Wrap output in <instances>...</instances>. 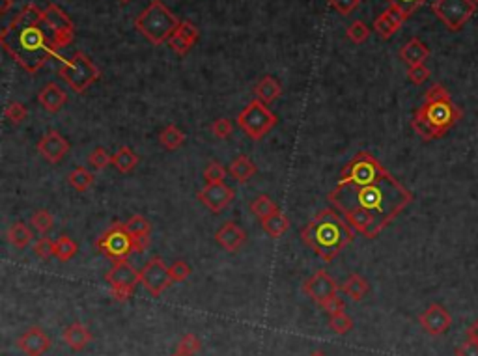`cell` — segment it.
Returning <instances> with one entry per match:
<instances>
[{
  "mask_svg": "<svg viewBox=\"0 0 478 356\" xmlns=\"http://www.w3.org/2000/svg\"><path fill=\"white\" fill-rule=\"evenodd\" d=\"M211 133H213L219 140H226V138L232 137V133H233L232 121L226 118L215 119V121L211 124Z\"/></svg>",
  "mask_w": 478,
  "mask_h": 356,
  "instance_id": "cell-44",
  "label": "cell"
},
{
  "mask_svg": "<svg viewBox=\"0 0 478 356\" xmlns=\"http://www.w3.org/2000/svg\"><path fill=\"white\" fill-rule=\"evenodd\" d=\"M4 116H6V119H8V121H10V124L21 125L24 121V119H26L28 112H26V108H24L23 103L12 101L6 107V110H4Z\"/></svg>",
  "mask_w": 478,
  "mask_h": 356,
  "instance_id": "cell-40",
  "label": "cell"
},
{
  "mask_svg": "<svg viewBox=\"0 0 478 356\" xmlns=\"http://www.w3.org/2000/svg\"><path fill=\"white\" fill-rule=\"evenodd\" d=\"M407 17H409V15H407L402 8L390 4V6L374 21V30H376L377 36L383 37V40H388V37L395 36L396 32L402 28V24L406 23Z\"/></svg>",
  "mask_w": 478,
  "mask_h": 356,
  "instance_id": "cell-18",
  "label": "cell"
},
{
  "mask_svg": "<svg viewBox=\"0 0 478 356\" xmlns=\"http://www.w3.org/2000/svg\"><path fill=\"white\" fill-rule=\"evenodd\" d=\"M460 119V107L452 101L448 90L437 83L431 84L425 95V103L413 114L411 127L425 142H431L445 137Z\"/></svg>",
  "mask_w": 478,
  "mask_h": 356,
  "instance_id": "cell-4",
  "label": "cell"
},
{
  "mask_svg": "<svg viewBox=\"0 0 478 356\" xmlns=\"http://www.w3.org/2000/svg\"><path fill=\"white\" fill-rule=\"evenodd\" d=\"M200 349H202V344H200L198 336H195V334H186L183 338L179 339L178 347H176V355L195 356Z\"/></svg>",
  "mask_w": 478,
  "mask_h": 356,
  "instance_id": "cell-36",
  "label": "cell"
},
{
  "mask_svg": "<svg viewBox=\"0 0 478 356\" xmlns=\"http://www.w3.org/2000/svg\"><path fill=\"white\" fill-rule=\"evenodd\" d=\"M215 241L219 243L221 248L226 252H238L243 244L247 243V233L245 230L238 226L236 222H226L221 230L215 233Z\"/></svg>",
  "mask_w": 478,
  "mask_h": 356,
  "instance_id": "cell-20",
  "label": "cell"
},
{
  "mask_svg": "<svg viewBox=\"0 0 478 356\" xmlns=\"http://www.w3.org/2000/svg\"><path fill=\"white\" fill-rule=\"evenodd\" d=\"M198 37H200V32H198L197 26L191 21H181L178 30L168 40V47L172 49L176 54H179V56H186L197 45Z\"/></svg>",
  "mask_w": 478,
  "mask_h": 356,
  "instance_id": "cell-19",
  "label": "cell"
},
{
  "mask_svg": "<svg viewBox=\"0 0 478 356\" xmlns=\"http://www.w3.org/2000/svg\"><path fill=\"white\" fill-rule=\"evenodd\" d=\"M77 243L73 241L69 235H60L58 239H56V250H54V257L58 260V262L62 263H67L69 260H73L75 257V254H77Z\"/></svg>",
  "mask_w": 478,
  "mask_h": 356,
  "instance_id": "cell-33",
  "label": "cell"
},
{
  "mask_svg": "<svg viewBox=\"0 0 478 356\" xmlns=\"http://www.w3.org/2000/svg\"><path fill=\"white\" fill-rule=\"evenodd\" d=\"M137 164H138L137 153H135L129 146H122V148L113 155V167L116 168L120 173H129L131 170H135Z\"/></svg>",
  "mask_w": 478,
  "mask_h": 356,
  "instance_id": "cell-30",
  "label": "cell"
},
{
  "mask_svg": "<svg viewBox=\"0 0 478 356\" xmlns=\"http://www.w3.org/2000/svg\"><path fill=\"white\" fill-rule=\"evenodd\" d=\"M96 248L113 263L129 260V255L137 252L131 233L127 232L126 222H114L107 232L97 239Z\"/></svg>",
  "mask_w": 478,
  "mask_h": 356,
  "instance_id": "cell-8",
  "label": "cell"
},
{
  "mask_svg": "<svg viewBox=\"0 0 478 356\" xmlns=\"http://www.w3.org/2000/svg\"><path fill=\"white\" fill-rule=\"evenodd\" d=\"M168 273H170L172 284H181V282H186V280L191 276V267H189L186 262H174L172 265L168 267Z\"/></svg>",
  "mask_w": 478,
  "mask_h": 356,
  "instance_id": "cell-42",
  "label": "cell"
},
{
  "mask_svg": "<svg viewBox=\"0 0 478 356\" xmlns=\"http://www.w3.org/2000/svg\"><path fill=\"white\" fill-rule=\"evenodd\" d=\"M472 2H475V4H477V6H478V0H472Z\"/></svg>",
  "mask_w": 478,
  "mask_h": 356,
  "instance_id": "cell-54",
  "label": "cell"
},
{
  "mask_svg": "<svg viewBox=\"0 0 478 356\" xmlns=\"http://www.w3.org/2000/svg\"><path fill=\"white\" fill-rule=\"evenodd\" d=\"M126 228L127 232L131 233L133 241H135V250H137V252H144V250L148 248L149 243H151V239H149V235H151V224H149V220H146L144 217H140V214H135V217H131V219L127 220Z\"/></svg>",
  "mask_w": 478,
  "mask_h": 356,
  "instance_id": "cell-23",
  "label": "cell"
},
{
  "mask_svg": "<svg viewBox=\"0 0 478 356\" xmlns=\"http://www.w3.org/2000/svg\"><path fill=\"white\" fill-rule=\"evenodd\" d=\"M15 345L26 356H43L51 349V338L40 327H30L19 336Z\"/></svg>",
  "mask_w": 478,
  "mask_h": 356,
  "instance_id": "cell-17",
  "label": "cell"
},
{
  "mask_svg": "<svg viewBox=\"0 0 478 356\" xmlns=\"http://www.w3.org/2000/svg\"><path fill=\"white\" fill-rule=\"evenodd\" d=\"M322 310L331 317V315L338 314V312H346V304H344V300L336 295V297L329 298L325 304H322Z\"/></svg>",
  "mask_w": 478,
  "mask_h": 356,
  "instance_id": "cell-47",
  "label": "cell"
},
{
  "mask_svg": "<svg viewBox=\"0 0 478 356\" xmlns=\"http://www.w3.org/2000/svg\"><path fill=\"white\" fill-rule=\"evenodd\" d=\"M38 103L45 112L56 114L67 103V94L56 83H49L40 90Z\"/></svg>",
  "mask_w": 478,
  "mask_h": 356,
  "instance_id": "cell-21",
  "label": "cell"
},
{
  "mask_svg": "<svg viewBox=\"0 0 478 356\" xmlns=\"http://www.w3.org/2000/svg\"><path fill=\"white\" fill-rule=\"evenodd\" d=\"M47 30L43 10L36 4H26L2 30L0 45L24 71L34 75L60 51Z\"/></svg>",
  "mask_w": 478,
  "mask_h": 356,
  "instance_id": "cell-2",
  "label": "cell"
},
{
  "mask_svg": "<svg viewBox=\"0 0 478 356\" xmlns=\"http://www.w3.org/2000/svg\"><path fill=\"white\" fill-rule=\"evenodd\" d=\"M251 211L254 217L263 220V219H267V217H271L273 213H277L279 207H277V203L273 202V200H269L265 194H262V196H258L256 200L251 203Z\"/></svg>",
  "mask_w": 478,
  "mask_h": 356,
  "instance_id": "cell-34",
  "label": "cell"
},
{
  "mask_svg": "<svg viewBox=\"0 0 478 356\" xmlns=\"http://www.w3.org/2000/svg\"><path fill=\"white\" fill-rule=\"evenodd\" d=\"M105 280H107L108 287H110V295L118 303L129 300L135 289H137V284H140L138 271H135V267L127 260L114 262Z\"/></svg>",
  "mask_w": 478,
  "mask_h": 356,
  "instance_id": "cell-10",
  "label": "cell"
},
{
  "mask_svg": "<svg viewBox=\"0 0 478 356\" xmlns=\"http://www.w3.org/2000/svg\"><path fill=\"white\" fill-rule=\"evenodd\" d=\"M301 239L322 262L331 263L355 239V230L335 207H327L303 228Z\"/></svg>",
  "mask_w": 478,
  "mask_h": 356,
  "instance_id": "cell-3",
  "label": "cell"
},
{
  "mask_svg": "<svg viewBox=\"0 0 478 356\" xmlns=\"http://www.w3.org/2000/svg\"><path fill=\"white\" fill-rule=\"evenodd\" d=\"M358 2H361V0H329V4L335 8L336 12L340 13V15L352 13L353 10L358 6Z\"/></svg>",
  "mask_w": 478,
  "mask_h": 356,
  "instance_id": "cell-46",
  "label": "cell"
},
{
  "mask_svg": "<svg viewBox=\"0 0 478 356\" xmlns=\"http://www.w3.org/2000/svg\"><path fill=\"white\" fill-rule=\"evenodd\" d=\"M346 36L349 42L361 45V43H365L366 40L370 37V28H368V24L363 23V21H353V23L347 26Z\"/></svg>",
  "mask_w": 478,
  "mask_h": 356,
  "instance_id": "cell-37",
  "label": "cell"
},
{
  "mask_svg": "<svg viewBox=\"0 0 478 356\" xmlns=\"http://www.w3.org/2000/svg\"><path fill=\"white\" fill-rule=\"evenodd\" d=\"M224 178H226V170H224V167H222L221 162H217V160H209L208 167H206V170H204L206 185L224 183Z\"/></svg>",
  "mask_w": 478,
  "mask_h": 356,
  "instance_id": "cell-38",
  "label": "cell"
},
{
  "mask_svg": "<svg viewBox=\"0 0 478 356\" xmlns=\"http://www.w3.org/2000/svg\"><path fill=\"white\" fill-rule=\"evenodd\" d=\"M138 278H140V284L144 285V289L148 291L151 297H161L163 293L172 285L168 267L165 265V262H163L159 255L151 257V260L138 271Z\"/></svg>",
  "mask_w": 478,
  "mask_h": 356,
  "instance_id": "cell-11",
  "label": "cell"
},
{
  "mask_svg": "<svg viewBox=\"0 0 478 356\" xmlns=\"http://www.w3.org/2000/svg\"><path fill=\"white\" fill-rule=\"evenodd\" d=\"M327 202L346 219L355 233L376 239L413 202L407 190L368 151H358L327 194Z\"/></svg>",
  "mask_w": 478,
  "mask_h": 356,
  "instance_id": "cell-1",
  "label": "cell"
},
{
  "mask_svg": "<svg viewBox=\"0 0 478 356\" xmlns=\"http://www.w3.org/2000/svg\"><path fill=\"white\" fill-rule=\"evenodd\" d=\"M88 162L96 168V170H105L108 164H113V155H108L103 148H96L94 149V153H90Z\"/></svg>",
  "mask_w": 478,
  "mask_h": 356,
  "instance_id": "cell-43",
  "label": "cell"
},
{
  "mask_svg": "<svg viewBox=\"0 0 478 356\" xmlns=\"http://www.w3.org/2000/svg\"><path fill=\"white\" fill-rule=\"evenodd\" d=\"M43 21L51 30V36L54 37V43L56 47L64 49L67 47L69 43L73 42V36H75V24L69 19L64 10L56 4H49L45 10H43Z\"/></svg>",
  "mask_w": 478,
  "mask_h": 356,
  "instance_id": "cell-12",
  "label": "cell"
},
{
  "mask_svg": "<svg viewBox=\"0 0 478 356\" xmlns=\"http://www.w3.org/2000/svg\"><path fill=\"white\" fill-rule=\"evenodd\" d=\"M30 222H32V226H34V228H36L38 232L42 233V235H45L47 232H51V230H53V226H54L53 214L49 213V211H45V209H40V211H36V213L32 214Z\"/></svg>",
  "mask_w": 478,
  "mask_h": 356,
  "instance_id": "cell-39",
  "label": "cell"
},
{
  "mask_svg": "<svg viewBox=\"0 0 478 356\" xmlns=\"http://www.w3.org/2000/svg\"><path fill=\"white\" fill-rule=\"evenodd\" d=\"M92 338H94V336H92L88 327L83 325V323H73V325H69V327L62 332L64 344H66L72 350H75V353L86 349V345L92 341Z\"/></svg>",
  "mask_w": 478,
  "mask_h": 356,
  "instance_id": "cell-24",
  "label": "cell"
},
{
  "mask_svg": "<svg viewBox=\"0 0 478 356\" xmlns=\"http://www.w3.org/2000/svg\"><path fill=\"white\" fill-rule=\"evenodd\" d=\"M456 356H478V344L472 339H467L456 349Z\"/></svg>",
  "mask_w": 478,
  "mask_h": 356,
  "instance_id": "cell-49",
  "label": "cell"
},
{
  "mask_svg": "<svg viewBox=\"0 0 478 356\" xmlns=\"http://www.w3.org/2000/svg\"><path fill=\"white\" fill-rule=\"evenodd\" d=\"M279 124L275 112H271L265 103L251 101L241 112L238 114V125L239 129H243L247 137L251 140H262L265 135H269L271 129H275V125Z\"/></svg>",
  "mask_w": 478,
  "mask_h": 356,
  "instance_id": "cell-7",
  "label": "cell"
},
{
  "mask_svg": "<svg viewBox=\"0 0 478 356\" xmlns=\"http://www.w3.org/2000/svg\"><path fill=\"white\" fill-rule=\"evenodd\" d=\"M308 356H327V355H325L323 350H314V353H311Z\"/></svg>",
  "mask_w": 478,
  "mask_h": 356,
  "instance_id": "cell-52",
  "label": "cell"
},
{
  "mask_svg": "<svg viewBox=\"0 0 478 356\" xmlns=\"http://www.w3.org/2000/svg\"><path fill=\"white\" fill-rule=\"evenodd\" d=\"M407 78H409L415 86H420V84H425L426 80L430 78V69L426 67V64L407 67Z\"/></svg>",
  "mask_w": 478,
  "mask_h": 356,
  "instance_id": "cell-45",
  "label": "cell"
},
{
  "mask_svg": "<svg viewBox=\"0 0 478 356\" xmlns=\"http://www.w3.org/2000/svg\"><path fill=\"white\" fill-rule=\"evenodd\" d=\"M67 183L72 185V189L79 190V192H86L94 185V173L88 172L84 167L73 168L69 176H67Z\"/></svg>",
  "mask_w": 478,
  "mask_h": 356,
  "instance_id": "cell-32",
  "label": "cell"
},
{
  "mask_svg": "<svg viewBox=\"0 0 478 356\" xmlns=\"http://www.w3.org/2000/svg\"><path fill=\"white\" fill-rule=\"evenodd\" d=\"M329 328L335 334H338V336H344V334L353 330V319L346 312H338V314L329 317Z\"/></svg>",
  "mask_w": 478,
  "mask_h": 356,
  "instance_id": "cell-35",
  "label": "cell"
},
{
  "mask_svg": "<svg viewBox=\"0 0 478 356\" xmlns=\"http://www.w3.org/2000/svg\"><path fill=\"white\" fill-rule=\"evenodd\" d=\"M186 133L181 131L179 127H176V125H168L159 135V144L168 151H176L178 148H181L186 144Z\"/></svg>",
  "mask_w": 478,
  "mask_h": 356,
  "instance_id": "cell-31",
  "label": "cell"
},
{
  "mask_svg": "<svg viewBox=\"0 0 478 356\" xmlns=\"http://www.w3.org/2000/svg\"><path fill=\"white\" fill-rule=\"evenodd\" d=\"M338 291H340V285L336 284V280L325 271H318L303 284V293L320 306L327 303L329 298L336 297Z\"/></svg>",
  "mask_w": 478,
  "mask_h": 356,
  "instance_id": "cell-13",
  "label": "cell"
},
{
  "mask_svg": "<svg viewBox=\"0 0 478 356\" xmlns=\"http://www.w3.org/2000/svg\"><path fill=\"white\" fill-rule=\"evenodd\" d=\"M6 239H8V243L12 244L13 248L23 250L28 246L30 241L34 239V235H32V232H30L28 226L23 224V222H15V224L10 226V230H8V233H6Z\"/></svg>",
  "mask_w": 478,
  "mask_h": 356,
  "instance_id": "cell-29",
  "label": "cell"
},
{
  "mask_svg": "<svg viewBox=\"0 0 478 356\" xmlns=\"http://www.w3.org/2000/svg\"><path fill=\"white\" fill-rule=\"evenodd\" d=\"M118 2H122V4H129L131 0H118Z\"/></svg>",
  "mask_w": 478,
  "mask_h": 356,
  "instance_id": "cell-53",
  "label": "cell"
},
{
  "mask_svg": "<svg viewBox=\"0 0 478 356\" xmlns=\"http://www.w3.org/2000/svg\"><path fill=\"white\" fill-rule=\"evenodd\" d=\"M465 334H467V339H472V341H477L478 344V319L472 323L471 327L467 328Z\"/></svg>",
  "mask_w": 478,
  "mask_h": 356,
  "instance_id": "cell-50",
  "label": "cell"
},
{
  "mask_svg": "<svg viewBox=\"0 0 478 356\" xmlns=\"http://www.w3.org/2000/svg\"><path fill=\"white\" fill-rule=\"evenodd\" d=\"M62 60L64 62L58 67V75L66 80L67 86L75 94H84L92 84H96L99 80V77H101V73H99L96 64L83 51H77L69 58Z\"/></svg>",
  "mask_w": 478,
  "mask_h": 356,
  "instance_id": "cell-6",
  "label": "cell"
},
{
  "mask_svg": "<svg viewBox=\"0 0 478 356\" xmlns=\"http://www.w3.org/2000/svg\"><path fill=\"white\" fill-rule=\"evenodd\" d=\"M260 222H262L263 232L273 239L282 237L290 230V219L284 213H281V211H277V213H273L267 219L260 220Z\"/></svg>",
  "mask_w": 478,
  "mask_h": 356,
  "instance_id": "cell-28",
  "label": "cell"
},
{
  "mask_svg": "<svg viewBox=\"0 0 478 356\" xmlns=\"http://www.w3.org/2000/svg\"><path fill=\"white\" fill-rule=\"evenodd\" d=\"M398 56L407 67L420 66V64H426V60L430 58V49L418 37H411L406 45H402V49L398 51Z\"/></svg>",
  "mask_w": 478,
  "mask_h": 356,
  "instance_id": "cell-22",
  "label": "cell"
},
{
  "mask_svg": "<svg viewBox=\"0 0 478 356\" xmlns=\"http://www.w3.org/2000/svg\"><path fill=\"white\" fill-rule=\"evenodd\" d=\"M477 8L472 0H436L431 12L450 32H460L477 13Z\"/></svg>",
  "mask_w": 478,
  "mask_h": 356,
  "instance_id": "cell-9",
  "label": "cell"
},
{
  "mask_svg": "<svg viewBox=\"0 0 478 356\" xmlns=\"http://www.w3.org/2000/svg\"><path fill=\"white\" fill-rule=\"evenodd\" d=\"M38 151L51 164H58L69 153V142L58 131L49 129L38 142Z\"/></svg>",
  "mask_w": 478,
  "mask_h": 356,
  "instance_id": "cell-16",
  "label": "cell"
},
{
  "mask_svg": "<svg viewBox=\"0 0 478 356\" xmlns=\"http://www.w3.org/2000/svg\"><path fill=\"white\" fill-rule=\"evenodd\" d=\"M54 250H56V241L45 237V235H43L42 239H38V243L34 244V254H36L40 260H45V262L53 257Z\"/></svg>",
  "mask_w": 478,
  "mask_h": 356,
  "instance_id": "cell-41",
  "label": "cell"
},
{
  "mask_svg": "<svg viewBox=\"0 0 478 356\" xmlns=\"http://www.w3.org/2000/svg\"><path fill=\"white\" fill-rule=\"evenodd\" d=\"M13 6V0H0V13L4 15L8 13V10Z\"/></svg>",
  "mask_w": 478,
  "mask_h": 356,
  "instance_id": "cell-51",
  "label": "cell"
},
{
  "mask_svg": "<svg viewBox=\"0 0 478 356\" xmlns=\"http://www.w3.org/2000/svg\"><path fill=\"white\" fill-rule=\"evenodd\" d=\"M236 192L232 187H228L226 183H215V185H206L200 192H198V200L211 211V213H221L224 209L233 202Z\"/></svg>",
  "mask_w": 478,
  "mask_h": 356,
  "instance_id": "cell-15",
  "label": "cell"
},
{
  "mask_svg": "<svg viewBox=\"0 0 478 356\" xmlns=\"http://www.w3.org/2000/svg\"><path fill=\"white\" fill-rule=\"evenodd\" d=\"M254 94H256L258 101L265 103V105H271V103L279 99L282 94V86L277 83L273 77H263L260 78V83L254 86Z\"/></svg>",
  "mask_w": 478,
  "mask_h": 356,
  "instance_id": "cell-27",
  "label": "cell"
},
{
  "mask_svg": "<svg viewBox=\"0 0 478 356\" xmlns=\"http://www.w3.org/2000/svg\"><path fill=\"white\" fill-rule=\"evenodd\" d=\"M393 6H398L402 8L404 12L407 13V15H411V13H415L418 10V8L425 4L426 0H388Z\"/></svg>",
  "mask_w": 478,
  "mask_h": 356,
  "instance_id": "cell-48",
  "label": "cell"
},
{
  "mask_svg": "<svg viewBox=\"0 0 478 356\" xmlns=\"http://www.w3.org/2000/svg\"><path fill=\"white\" fill-rule=\"evenodd\" d=\"M418 323H420V328L426 334L437 338V336H443L445 332H448V328L452 325V315L443 304L434 303L418 315Z\"/></svg>",
  "mask_w": 478,
  "mask_h": 356,
  "instance_id": "cell-14",
  "label": "cell"
},
{
  "mask_svg": "<svg viewBox=\"0 0 478 356\" xmlns=\"http://www.w3.org/2000/svg\"><path fill=\"white\" fill-rule=\"evenodd\" d=\"M179 23L181 21L170 12V8L163 4L161 0H151L135 19V28L151 45H163V43H168L174 32L178 30Z\"/></svg>",
  "mask_w": 478,
  "mask_h": 356,
  "instance_id": "cell-5",
  "label": "cell"
},
{
  "mask_svg": "<svg viewBox=\"0 0 478 356\" xmlns=\"http://www.w3.org/2000/svg\"><path fill=\"white\" fill-rule=\"evenodd\" d=\"M228 173H230L238 183H247V181L256 173V164H254L247 155H239V157H236V159L230 162Z\"/></svg>",
  "mask_w": 478,
  "mask_h": 356,
  "instance_id": "cell-26",
  "label": "cell"
},
{
  "mask_svg": "<svg viewBox=\"0 0 478 356\" xmlns=\"http://www.w3.org/2000/svg\"><path fill=\"white\" fill-rule=\"evenodd\" d=\"M340 291L344 295H347V297L352 298V300L358 303V300H363V298L370 293V284H368V280H366L365 276L353 273L349 274L346 282L340 285Z\"/></svg>",
  "mask_w": 478,
  "mask_h": 356,
  "instance_id": "cell-25",
  "label": "cell"
}]
</instances>
